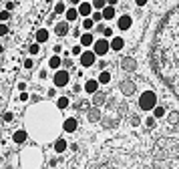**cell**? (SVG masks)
<instances>
[{
  "label": "cell",
  "instance_id": "6da1fadb",
  "mask_svg": "<svg viewBox=\"0 0 179 169\" xmlns=\"http://www.w3.org/2000/svg\"><path fill=\"white\" fill-rule=\"evenodd\" d=\"M159 73L179 93V6L169 12L157 34Z\"/></svg>",
  "mask_w": 179,
  "mask_h": 169
},
{
  "label": "cell",
  "instance_id": "7a4b0ae2",
  "mask_svg": "<svg viewBox=\"0 0 179 169\" xmlns=\"http://www.w3.org/2000/svg\"><path fill=\"white\" fill-rule=\"evenodd\" d=\"M157 105V97L153 91H145L143 95H141V99H139V107L143 109V111H153V107Z\"/></svg>",
  "mask_w": 179,
  "mask_h": 169
},
{
  "label": "cell",
  "instance_id": "3957f363",
  "mask_svg": "<svg viewBox=\"0 0 179 169\" xmlns=\"http://www.w3.org/2000/svg\"><path fill=\"white\" fill-rule=\"evenodd\" d=\"M109 50H111V46H109V40H107V38H99V40L93 42V52L97 56H105Z\"/></svg>",
  "mask_w": 179,
  "mask_h": 169
},
{
  "label": "cell",
  "instance_id": "277c9868",
  "mask_svg": "<svg viewBox=\"0 0 179 169\" xmlns=\"http://www.w3.org/2000/svg\"><path fill=\"white\" fill-rule=\"evenodd\" d=\"M95 60H97V55H95L93 50H83V52H81V65H83V67H93Z\"/></svg>",
  "mask_w": 179,
  "mask_h": 169
},
{
  "label": "cell",
  "instance_id": "5b68a950",
  "mask_svg": "<svg viewBox=\"0 0 179 169\" xmlns=\"http://www.w3.org/2000/svg\"><path fill=\"white\" fill-rule=\"evenodd\" d=\"M55 85H56V87H67V85H68V73H67V70H56Z\"/></svg>",
  "mask_w": 179,
  "mask_h": 169
},
{
  "label": "cell",
  "instance_id": "8992f818",
  "mask_svg": "<svg viewBox=\"0 0 179 169\" xmlns=\"http://www.w3.org/2000/svg\"><path fill=\"white\" fill-rule=\"evenodd\" d=\"M77 12L83 16V18H89L91 14H93V6H91V2H85V0H83V2H81V6L77 8Z\"/></svg>",
  "mask_w": 179,
  "mask_h": 169
},
{
  "label": "cell",
  "instance_id": "52a82bcc",
  "mask_svg": "<svg viewBox=\"0 0 179 169\" xmlns=\"http://www.w3.org/2000/svg\"><path fill=\"white\" fill-rule=\"evenodd\" d=\"M131 24H133V20H131V16H129V14H123V16L119 18V22H117V26H119L121 30H127V28H131Z\"/></svg>",
  "mask_w": 179,
  "mask_h": 169
},
{
  "label": "cell",
  "instance_id": "ba28073f",
  "mask_svg": "<svg viewBox=\"0 0 179 169\" xmlns=\"http://www.w3.org/2000/svg\"><path fill=\"white\" fill-rule=\"evenodd\" d=\"M109 46H111V50H121L125 46V40L121 36H113L111 40H109Z\"/></svg>",
  "mask_w": 179,
  "mask_h": 169
},
{
  "label": "cell",
  "instance_id": "9c48e42d",
  "mask_svg": "<svg viewBox=\"0 0 179 169\" xmlns=\"http://www.w3.org/2000/svg\"><path fill=\"white\" fill-rule=\"evenodd\" d=\"M101 14H103V20H113L115 18V6H105L101 10Z\"/></svg>",
  "mask_w": 179,
  "mask_h": 169
},
{
  "label": "cell",
  "instance_id": "30bf717a",
  "mask_svg": "<svg viewBox=\"0 0 179 169\" xmlns=\"http://www.w3.org/2000/svg\"><path fill=\"white\" fill-rule=\"evenodd\" d=\"M93 42H95V36L91 32L81 34V46H93Z\"/></svg>",
  "mask_w": 179,
  "mask_h": 169
},
{
  "label": "cell",
  "instance_id": "8fae6325",
  "mask_svg": "<svg viewBox=\"0 0 179 169\" xmlns=\"http://www.w3.org/2000/svg\"><path fill=\"white\" fill-rule=\"evenodd\" d=\"M55 32L58 34V36H65V34H68V22L65 20V22H58L55 26Z\"/></svg>",
  "mask_w": 179,
  "mask_h": 169
},
{
  "label": "cell",
  "instance_id": "7c38bea8",
  "mask_svg": "<svg viewBox=\"0 0 179 169\" xmlns=\"http://www.w3.org/2000/svg\"><path fill=\"white\" fill-rule=\"evenodd\" d=\"M65 131H67V133H75V131H77V119H73V117L67 119V121H65Z\"/></svg>",
  "mask_w": 179,
  "mask_h": 169
},
{
  "label": "cell",
  "instance_id": "4fadbf2b",
  "mask_svg": "<svg viewBox=\"0 0 179 169\" xmlns=\"http://www.w3.org/2000/svg\"><path fill=\"white\" fill-rule=\"evenodd\" d=\"M97 89H99V81L91 79V81L85 83V91H87V93H97Z\"/></svg>",
  "mask_w": 179,
  "mask_h": 169
},
{
  "label": "cell",
  "instance_id": "5bb4252c",
  "mask_svg": "<svg viewBox=\"0 0 179 169\" xmlns=\"http://www.w3.org/2000/svg\"><path fill=\"white\" fill-rule=\"evenodd\" d=\"M65 16H67V22H75V20L78 18L77 8H68V10H65Z\"/></svg>",
  "mask_w": 179,
  "mask_h": 169
},
{
  "label": "cell",
  "instance_id": "9a60e30c",
  "mask_svg": "<svg viewBox=\"0 0 179 169\" xmlns=\"http://www.w3.org/2000/svg\"><path fill=\"white\" fill-rule=\"evenodd\" d=\"M48 40V30L46 28H40L38 32H36V42L40 45V42H46Z\"/></svg>",
  "mask_w": 179,
  "mask_h": 169
},
{
  "label": "cell",
  "instance_id": "2e32d148",
  "mask_svg": "<svg viewBox=\"0 0 179 169\" xmlns=\"http://www.w3.org/2000/svg\"><path fill=\"white\" fill-rule=\"evenodd\" d=\"M67 141H65V139H58V141H56L55 143V151L56 153H65V151H67Z\"/></svg>",
  "mask_w": 179,
  "mask_h": 169
},
{
  "label": "cell",
  "instance_id": "e0dca14e",
  "mask_svg": "<svg viewBox=\"0 0 179 169\" xmlns=\"http://www.w3.org/2000/svg\"><path fill=\"white\" fill-rule=\"evenodd\" d=\"M107 83H111V73L109 70H103L101 75H99V85H107Z\"/></svg>",
  "mask_w": 179,
  "mask_h": 169
},
{
  "label": "cell",
  "instance_id": "ac0fdd59",
  "mask_svg": "<svg viewBox=\"0 0 179 169\" xmlns=\"http://www.w3.org/2000/svg\"><path fill=\"white\" fill-rule=\"evenodd\" d=\"M91 6H93L95 10H103V8L107 6V0H91Z\"/></svg>",
  "mask_w": 179,
  "mask_h": 169
},
{
  "label": "cell",
  "instance_id": "d6986e66",
  "mask_svg": "<svg viewBox=\"0 0 179 169\" xmlns=\"http://www.w3.org/2000/svg\"><path fill=\"white\" fill-rule=\"evenodd\" d=\"M153 117H155V119H163V117H165V109L159 107V105H155V107H153Z\"/></svg>",
  "mask_w": 179,
  "mask_h": 169
},
{
  "label": "cell",
  "instance_id": "ffe728a7",
  "mask_svg": "<svg viewBox=\"0 0 179 169\" xmlns=\"http://www.w3.org/2000/svg\"><path fill=\"white\" fill-rule=\"evenodd\" d=\"M48 67H50V68H58V67H60V58H58V56H50Z\"/></svg>",
  "mask_w": 179,
  "mask_h": 169
},
{
  "label": "cell",
  "instance_id": "44dd1931",
  "mask_svg": "<svg viewBox=\"0 0 179 169\" xmlns=\"http://www.w3.org/2000/svg\"><path fill=\"white\" fill-rule=\"evenodd\" d=\"M14 141H16V143L26 141V133H24V131H16V133H14Z\"/></svg>",
  "mask_w": 179,
  "mask_h": 169
},
{
  "label": "cell",
  "instance_id": "7402d4cb",
  "mask_svg": "<svg viewBox=\"0 0 179 169\" xmlns=\"http://www.w3.org/2000/svg\"><path fill=\"white\" fill-rule=\"evenodd\" d=\"M56 105H58V109H67L68 107V99L67 97H60V99L56 101Z\"/></svg>",
  "mask_w": 179,
  "mask_h": 169
},
{
  "label": "cell",
  "instance_id": "603a6c76",
  "mask_svg": "<svg viewBox=\"0 0 179 169\" xmlns=\"http://www.w3.org/2000/svg\"><path fill=\"white\" fill-rule=\"evenodd\" d=\"M93 26H95V22H93V18H85V20H83V28H85V30H91Z\"/></svg>",
  "mask_w": 179,
  "mask_h": 169
},
{
  "label": "cell",
  "instance_id": "cb8c5ba5",
  "mask_svg": "<svg viewBox=\"0 0 179 169\" xmlns=\"http://www.w3.org/2000/svg\"><path fill=\"white\" fill-rule=\"evenodd\" d=\"M65 10H67V8H65V2H56L55 4V12L56 14H63Z\"/></svg>",
  "mask_w": 179,
  "mask_h": 169
},
{
  "label": "cell",
  "instance_id": "d4e9b609",
  "mask_svg": "<svg viewBox=\"0 0 179 169\" xmlns=\"http://www.w3.org/2000/svg\"><path fill=\"white\" fill-rule=\"evenodd\" d=\"M91 18H93V22H99V20H103V14H101V10H95L93 14H91Z\"/></svg>",
  "mask_w": 179,
  "mask_h": 169
},
{
  "label": "cell",
  "instance_id": "484cf974",
  "mask_svg": "<svg viewBox=\"0 0 179 169\" xmlns=\"http://www.w3.org/2000/svg\"><path fill=\"white\" fill-rule=\"evenodd\" d=\"M8 18H10V12H8V10H2V12H0V20H2V22H6Z\"/></svg>",
  "mask_w": 179,
  "mask_h": 169
},
{
  "label": "cell",
  "instance_id": "4316f807",
  "mask_svg": "<svg viewBox=\"0 0 179 169\" xmlns=\"http://www.w3.org/2000/svg\"><path fill=\"white\" fill-rule=\"evenodd\" d=\"M40 52V46H38V42L36 45H30V55H38Z\"/></svg>",
  "mask_w": 179,
  "mask_h": 169
},
{
  "label": "cell",
  "instance_id": "83f0119b",
  "mask_svg": "<svg viewBox=\"0 0 179 169\" xmlns=\"http://www.w3.org/2000/svg\"><path fill=\"white\" fill-rule=\"evenodd\" d=\"M145 125H147V127H155V117H147Z\"/></svg>",
  "mask_w": 179,
  "mask_h": 169
},
{
  "label": "cell",
  "instance_id": "f1b7e54d",
  "mask_svg": "<svg viewBox=\"0 0 179 169\" xmlns=\"http://www.w3.org/2000/svg\"><path fill=\"white\" fill-rule=\"evenodd\" d=\"M81 52H83V50H81V45L73 46V55H75V56H81Z\"/></svg>",
  "mask_w": 179,
  "mask_h": 169
},
{
  "label": "cell",
  "instance_id": "f546056e",
  "mask_svg": "<svg viewBox=\"0 0 179 169\" xmlns=\"http://www.w3.org/2000/svg\"><path fill=\"white\" fill-rule=\"evenodd\" d=\"M4 34H8V26L6 24H0V36H4Z\"/></svg>",
  "mask_w": 179,
  "mask_h": 169
},
{
  "label": "cell",
  "instance_id": "4dcf8cb0",
  "mask_svg": "<svg viewBox=\"0 0 179 169\" xmlns=\"http://www.w3.org/2000/svg\"><path fill=\"white\" fill-rule=\"evenodd\" d=\"M12 119H14V115H12V113H4V121H6V123H10Z\"/></svg>",
  "mask_w": 179,
  "mask_h": 169
},
{
  "label": "cell",
  "instance_id": "1f68e13d",
  "mask_svg": "<svg viewBox=\"0 0 179 169\" xmlns=\"http://www.w3.org/2000/svg\"><path fill=\"white\" fill-rule=\"evenodd\" d=\"M34 65H32V58H26L24 60V68H32Z\"/></svg>",
  "mask_w": 179,
  "mask_h": 169
},
{
  "label": "cell",
  "instance_id": "d6a6232c",
  "mask_svg": "<svg viewBox=\"0 0 179 169\" xmlns=\"http://www.w3.org/2000/svg\"><path fill=\"white\" fill-rule=\"evenodd\" d=\"M103 34H105L107 38H111V36H113V28H105V30H103Z\"/></svg>",
  "mask_w": 179,
  "mask_h": 169
},
{
  "label": "cell",
  "instance_id": "836d02e7",
  "mask_svg": "<svg viewBox=\"0 0 179 169\" xmlns=\"http://www.w3.org/2000/svg\"><path fill=\"white\" fill-rule=\"evenodd\" d=\"M97 119H99V111H97V113L93 111V113H91V121H97Z\"/></svg>",
  "mask_w": 179,
  "mask_h": 169
},
{
  "label": "cell",
  "instance_id": "e575fe53",
  "mask_svg": "<svg viewBox=\"0 0 179 169\" xmlns=\"http://www.w3.org/2000/svg\"><path fill=\"white\" fill-rule=\"evenodd\" d=\"M147 2H149V0H135V4H137V6H145Z\"/></svg>",
  "mask_w": 179,
  "mask_h": 169
},
{
  "label": "cell",
  "instance_id": "d590c367",
  "mask_svg": "<svg viewBox=\"0 0 179 169\" xmlns=\"http://www.w3.org/2000/svg\"><path fill=\"white\" fill-rule=\"evenodd\" d=\"M12 8H14V2H6V10L10 12V10H12Z\"/></svg>",
  "mask_w": 179,
  "mask_h": 169
},
{
  "label": "cell",
  "instance_id": "8d00e7d4",
  "mask_svg": "<svg viewBox=\"0 0 179 169\" xmlns=\"http://www.w3.org/2000/svg\"><path fill=\"white\" fill-rule=\"evenodd\" d=\"M117 2H119V0H107V6H115Z\"/></svg>",
  "mask_w": 179,
  "mask_h": 169
},
{
  "label": "cell",
  "instance_id": "74e56055",
  "mask_svg": "<svg viewBox=\"0 0 179 169\" xmlns=\"http://www.w3.org/2000/svg\"><path fill=\"white\" fill-rule=\"evenodd\" d=\"M20 101H28V95L26 93H20Z\"/></svg>",
  "mask_w": 179,
  "mask_h": 169
},
{
  "label": "cell",
  "instance_id": "f35d334b",
  "mask_svg": "<svg viewBox=\"0 0 179 169\" xmlns=\"http://www.w3.org/2000/svg\"><path fill=\"white\" fill-rule=\"evenodd\" d=\"M83 0H70V4H81Z\"/></svg>",
  "mask_w": 179,
  "mask_h": 169
},
{
  "label": "cell",
  "instance_id": "ab89813d",
  "mask_svg": "<svg viewBox=\"0 0 179 169\" xmlns=\"http://www.w3.org/2000/svg\"><path fill=\"white\" fill-rule=\"evenodd\" d=\"M2 50H4V48H2V45H0V55H2Z\"/></svg>",
  "mask_w": 179,
  "mask_h": 169
},
{
  "label": "cell",
  "instance_id": "60d3db41",
  "mask_svg": "<svg viewBox=\"0 0 179 169\" xmlns=\"http://www.w3.org/2000/svg\"><path fill=\"white\" fill-rule=\"evenodd\" d=\"M85 2H87V0H85Z\"/></svg>",
  "mask_w": 179,
  "mask_h": 169
}]
</instances>
